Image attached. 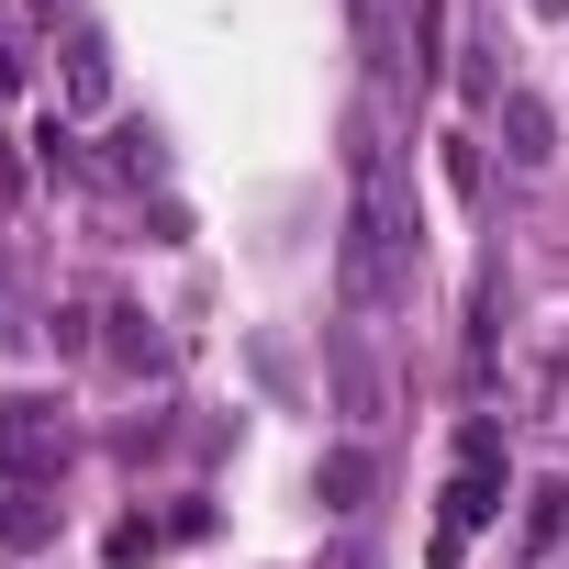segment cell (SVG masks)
<instances>
[{
	"mask_svg": "<svg viewBox=\"0 0 569 569\" xmlns=\"http://www.w3.org/2000/svg\"><path fill=\"white\" fill-rule=\"evenodd\" d=\"M358 12H369V0H358Z\"/></svg>",
	"mask_w": 569,
	"mask_h": 569,
	"instance_id": "cell-14",
	"label": "cell"
},
{
	"mask_svg": "<svg viewBox=\"0 0 569 569\" xmlns=\"http://www.w3.org/2000/svg\"><path fill=\"white\" fill-rule=\"evenodd\" d=\"M491 480H502V436L469 425L458 436V480H447V513H436V558H458L480 525H491Z\"/></svg>",
	"mask_w": 569,
	"mask_h": 569,
	"instance_id": "cell-2",
	"label": "cell"
},
{
	"mask_svg": "<svg viewBox=\"0 0 569 569\" xmlns=\"http://www.w3.org/2000/svg\"><path fill=\"white\" fill-rule=\"evenodd\" d=\"M358 491H369V458H358V447H336V458H325V502H336V513H358Z\"/></svg>",
	"mask_w": 569,
	"mask_h": 569,
	"instance_id": "cell-8",
	"label": "cell"
},
{
	"mask_svg": "<svg viewBox=\"0 0 569 569\" xmlns=\"http://www.w3.org/2000/svg\"><path fill=\"white\" fill-rule=\"evenodd\" d=\"M157 168H168V157H157V134H146V123H123V134H112V179H157Z\"/></svg>",
	"mask_w": 569,
	"mask_h": 569,
	"instance_id": "cell-7",
	"label": "cell"
},
{
	"mask_svg": "<svg viewBox=\"0 0 569 569\" xmlns=\"http://www.w3.org/2000/svg\"><path fill=\"white\" fill-rule=\"evenodd\" d=\"M0 536H12V547H46V536H57V513H46V502H34V491H23V502H12V513H0Z\"/></svg>",
	"mask_w": 569,
	"mask_h": 569,
	"instance_id": "cell-9",
	"label": "cell"
},
{
	"mask_svg": "<svg viewBox=\"0 0 569 569\" xmlns=\"http://www.w3.org/2000/svg\"><path fill=\"white\" fill-rule=\"evenodd\" d=\"M525 536H536V547H558V536H569V491H558V480L536 491V513H525Z\"/></svg>",
	"mask_w": 569,
	"mask_h": 569,
	"instance_id": "cell-10",
	"label": "cell"
},
{
	"mask_svg": "<svg viewBox=\"0 0 569 569\" xmlns=\"http://www.w3.org/2000/svg\"><path fill=\"white\" fill-rule=\"evenodd\" d=\"M0 469H12V480L68 469V413H57V402H34V391H12V402H0Z\"/></svg>",
	"mask_w": 569,
	"mask_h": 569,
	"instance_id": "cell-3",
	"label": "cell"
},
{
	"mask_svg": "<svg viewBox=\"0 0 569 569\" xmlns=\"http://www.w3.org/2000/svg\"><path fill=\"white\" fill-rule=\"evenodd\" d=\"M491 123H502V157L536 179V168H558V112L536 101V90H491Z\"/></svg>",
	"mask_w": 569,
	"mask_h": 569,
	"instance_id": "cell-5",
	"label": "cell"
},
{
	"mask_svg": "<svg viewBox=\"0 0 569 569\" xmlns=\"http://www.w3.org/2000/svg\"><path fill=\"white\" fill-rule=\"evenodd\" d=\"M34 146H46V168H57V179H79V134H68L57 112H46V134H34Z\"/></svg>",
	"mask_w": 569,
	"mask_h": 569,
	"instance_id": "cell-12",
	"label": "cell"
},
{
	"mask_svg": "<svg viewBox=\"0 0 569 569\" xmlns=\"http://www.w3.org/2000/svg\"><path fill=\"white\" fill-rule=\"evenodd\" d=\"M57 90L68 112H112V34L90 12H68V46H57Z\"/></svg>",
	"mask_w": 569,
	"mask_h": 569,
	"instance_id": "cell-4",
	"label": "cell"
},
{
	"mask_svg": "<svg viewBox=\"0 0 569 569\" xmlns=\"http://www.w3.org/2000/svg\"><path fill=\"white\" fill-rule=\"evenodd\" d=\"M325 369H336L347 413H358V425H380V369H369V347H358V336H336V347H325Z\"/></svg>",
	"mask_w": 569,
	"mask_h": 569,
	"instance_id": "cell-6",
	"label": "cell"
},
{
	"mask_svg": "<svg viewBox=\"0 0 569 569\" xmlns=\"http://www.w3.org/2000/svg\"><path fill=\"white\" fill-rule=\"evenodd\" d=\"M112 325H123V336H112V358H123V369H157V336H146V313H112Z\"/></svg>",
	"mask_w": 569,
	"mask_h": 569,
	"instance_id": "cell-11",
	"label": "cell"
},
{
	"mask_svg": "<svg viewBox=\"0 0 569 569\" xmlns=\"http://www.w3.org/2000/svg\"><path fill=\"white\" fill-rule=\"evenodd\" d=\"M536 12H547V23H569V0H536Z\"/></svg>",
	"mask_w": 569,
	"mask_h": 569,
	"instance_id": "cell-13",
	"label": "cell"
},
{
	"mask_svg": "<svg viewBox=\"0 0 569 569\" xmlns=\"http://www.w3.org/2000/svg\"><path fill=\"white\" fill-rule=\"evenodd\" d=\"M347 257H336V279H347V302L358 313H391L402 302V257H413V223H402V190H391V146H380V123L369 112H347Z\"/></svg>",
	"mask_w": 569,
	"mask_h": 569,
	"instance_id": "cell-1",
	"label": "cell"
}]
</instances>
